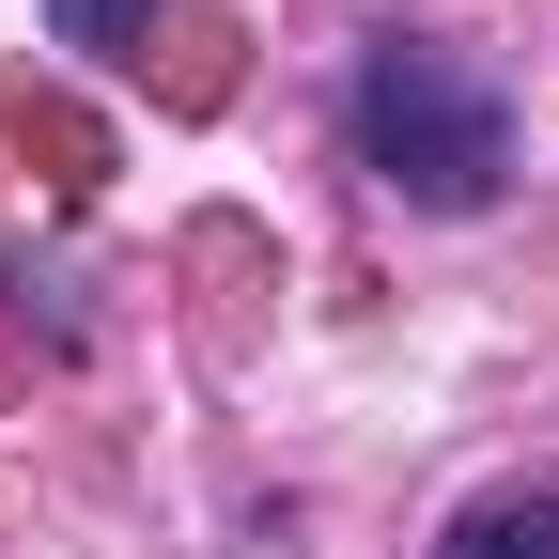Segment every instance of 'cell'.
I'll return each mask as SVG.
<instances>
[{
	"instance_id": "6da1fadb",
	"label": "cell",
	"mask_w": 559,
	"mask_h": 559,
	"mask_svg": "<svg viewBox=\"0 0 559 559\" xmlns=\"http://www.w3.org/2000/svg\"><path fill=\"white\" fill-rule=\"evenodd\" d=\"M358 171L389 202H419V218H481V202L513 187V109L498 79H466L451 47H373L358 62Z\"/></svg>"
},
{
	"instance_id": "7a4b0ae2",
	"label": "cell",
	"mask_w": 559,
	"mask_h": 559,
	"mask_svg": "<svg viewBox=\"0 0 559 559\" xmlns=\"http://www.w3.org/2000/svg\"><path fill=\"white\" fill-rule=\"evenodd\" d=\"M436 559H559V481H498L436 528Z\"/></svg>"
},
{
	"instance_id": "3957f363",
	"label": "cell",
	"mask_w": 559,
	"mask_h": 559,
	"mask_svg": "<svg viewBox=\"0 0 559 559\" xmlns=\"http://www.w3.org/2000/svg\"><path fill=\"white\" fill-rule=\"evenodd\" d=\"M62 47H124V32H156V0H47Z\"/></svg>"
}]
</instances>
